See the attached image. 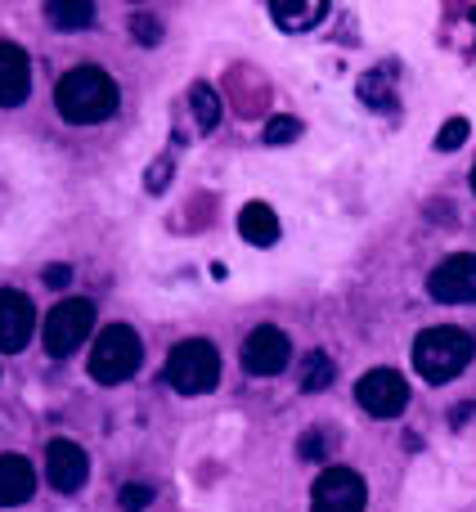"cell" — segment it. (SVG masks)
I'll list each match as a JSON object with an SVG mask.
<instances>
[{
	"instance_id": "e0dca14e",
	"label": "cell",
	"mask_w": 476,
	"mask_h": 512,
	"mask_svg": "<svg viewBox=\"0 0 476 512\" xmlns=\"http://www.w3.org/2000/svg\"><path fill=\"white\" fill-rule=\"evenodd\" d=\"M189 113H194L198 131H216V122H221V95H216L207 81H194V90H189Z\"/></svg>"
},
{
	"instance_id": "30bf717a",
	"label": "cell",
	"mask_w": 476,
	"mask_h": 512,
	"mask_svg": "<svg viewBox=\"0 0 476 512\" xmlns=\"http://www.w3.org/2000/svg\"><path fill=\"white\" fill-rule=\"evenodd\" d=\"M45 477H50V486L59 490V495H77L90 477L86 450H81L77 441H68V436L50 441V450H45Z\"/></svg>"
},
{
	"instance_id": "6da1fadb",
	"label": "cell",
	"mask_w": 476,
	"mask_h": 512,
	"mask_svg": "<svg viewBox=\"0 0 476 512\" xmlns=\"http://www.w3.org/2000/svg\"><path fill=\"white\" fill-rule=\"evenodd\" d=\"M54 104L68 122L77 126H90V122H104V117L117 113V81L108 77L104 68H72L59 77L54 86Z\"/></svg>"
},
{
	"instance_id": "52a82bcc",
	"label": "cell",
	"mask_w": 476,
	"mask_h": 512,
	"mask_svg": "<svg viewBox=\"0 0 476 512\" xmlns=\"http://www.w3.org/2000/svg\"><path fill=\"white\" fill-rule=\"evenodd\" d=\"M355 400H360V409L373 418H396V414H405V405H409V382H405V373H396V369H369L355 382Z\"/></svg>"
},
{
	"instance_id": "5b68a950",
	"label": "cell",
	"mask_w": 476,
	"mask_h": 512,
	"mask_svg": "<svg viewBox=\"0 0 476 512\" xmlns=\"http://www.w3.org/2000/svg\"><path fill=\"white\" fill-rule=\"evenodd\" d=\"M90 328H95V306H90L86 297L59 301V306L50 310V319H45V355L68 360L72 351H81V342L90 337Z\"/></svg>"
},
{
	"instance_id": "44dd1931",
	"label": "cell",
	"mask_w": 476,
	"mask_h": 512,
	"mask_svg": "<svg viewBox=\"0 0 476 512\" xmlns=\"http://www.w3.org/2000/svg\"><path fill=\"white\" fill-rule=\"evenodd\" d=\"M297 135H301L297 117H270V122H265V131H261V140L265 144H292Z\"/></svg>"
},
{
	"instance_id": "5bb4252c",
	"label": "cell",
	"mask_w": 476,
	"mask_h": 512,
	"mask_svg": "<svg viewBox=\"0 0 476 512\" xmlns=\"http://www.w3.org/2000/svg\"><path fill=\"white\" fill-rule=\"evenodd\" d=\"M270 18L279 32H310L328 18V0H270Z\"/></svg>"
},
{
	"instance_id": "ac0fdd59",
	"label": "cell",
	"mask_w": 476,
	"mask_h": 512,
	"mask_svg": "<svg viewBox=\"0 0 476 512\" xmlns=\"http://www.w3.org/2000/svg\"><path fill=\"white\" fill-rule=\"evenodd\" d=\"M333 378H337V369H333V360H328L324 351H310V355H301V369H297L301 391H324Z\"/></svg>"
},
{
	"instance_id": "cb8c5ba5",
	"label": "cell",
	"mask_w": 476,
	"mask_h": 512,
	"mask_svg": "<svg viewBox=\"0 0 476 512\" xmlns=\"http://www.w3.org/2000/svg\"><path fill=\"white\" fill-rule=\"evenodd\" d=\"M167 180H171V162H167V158H162V162H158V167H153V171H149V176H144V185H149V189H162V185H167Z\"/></svg>"
},
{
	"instance_id": "ffe728a7",
	"label": "cell",
	"mask_w": 476,
	"mask_h": 512,
	"mask_svg": "<svg viewBox=\"0 0 476 512\" xmlns=\"http://www.w3.org/2000/svg\"><path fill=\"white\" fill-rule=\"evenodd\" d=\"M328 445H333V432H324V427H310V432H301L297 454H301V459H310V463H319L328 454Z\"/></svg>"
},
{
	"instance_id": "d4e9b609",
	"label": "cell",
	"mask_w": 476,
	"mask_h": 512,
	"mask_svg": "<svg viewBox=\"0 0 476 512\" xmlns=\"http://www.w3.org/2000/svg\"><path fill=\"white\" fill-rule=\"evenodd\" d=\"M68 279H72L68 265H50V270H45V283H50V288H63Z\"/></svg>"
},
{
	"instance_id": "603a6c76",
	"label": "cell",
	"mask_w": 476,
	"mask_h": 512,
	"mask_svg": "<svg viewBox=\"0 0 476 512\" xmlns=\"http://www.w3.org/2000/svg\"><path fill=\"white\" fill-rule=\"evenodd\" d=\"M131 32H135V41H140V45H158L162 41V23L153 14H135L131 18Z\"/></svg>"
},
{
	"instance_id": "277c9868",
	"label": "cell",
	"mask_w": 476,
	"mask_h": 512,
	"mask_svg": "<svg viewBox=\"0 0 476 512\" xmlns=\"http://www.w3.org/2000/svg\"><path fill=\"white\" fill-rule=\"evenodd\" d=\"M167 382L180 391V396H207L221 382V355H216L212 342L194 337V342H180L167 360Z\"/></svg>"
},
{
	"instance_id": "7402d4cb",
	"label": "cell",
	"mask_w": 476,
	"mask_h": 512,
	"mask_svg": "<svg viewBox=\"0 0 476 512\" xmlns=\"http://www.w3.org/2000/svg\"><path fill=\"white\" fill-rule=\"evenodd\" d=\"M149 504H153V486H144V481L122 486V512H144Z\"/></svg>"
},
{
	"instance_id": "484cf974",
	"label": "cell",
	"mask_w": 476,
	"mask_h": 512,
	"mask_svg": "<svg viewBox=\"0 0 476 512\" xmlns=\"http://www.w3.org/2000/svg\"><path fill=\"white\" fill-rule=\"evenodd\" d=\"M472 194H476V167H472Z\"/></svg>"
},
{
	"instance_id": "7a4b0ae2",
	"label": "cell",
	"mask_w": 476,
	"mask_h": 512,
	"mask_svg": "<svg viewBox=\"0 0 476 512\" xmlns=\"http://www.w3.org/2000/svg\"><path fill=\"white\" fill-rule=\"evenodd\" d=\"M472 355H476V342H472L468 328L436 324V328H423V333H418L414 369H418V378H427V382H436V387H441V382L459 378V373L468 369Z\"/></svg>"
},
{
	"instance_id": "9a60e30c",
	"label": "cell",
	"mask_w": 476,
	"mask_h": 512,
	"mask_svg": "<svg viewBox=\"0 0 476 512\" xmlns=\"http://www.w3.org/2000/svg\"><path fill=\"white\" fill-rule=\"evenodd\" d=\"M238 234H243L252 248H274V243H279V216L265 203H247L243 212H238Z\"/></svg>"
},
{
	"instance_id": "8fae6325",
	"label": "cell",
	"mask_w": 476,
	"mask_h": 512,
	"mask_svg": "<svg viewBox=\"0 0 476 512\" xmlns=\"http://www.w3.org/2000/svg\"><path fill=\"white\" fill-rule=\"evenodd\" d=\"M36 328V310L27 301V292H14V288H0V351H23L27 337Z\"/></svg>"
},
{
	"instance_id": "ba28073f",
	"label": "cell",
	"mask_w": 476,
	"mask_h": 512,
	"mask_svg": "<svg viewBox=\"0 0 476 512\" xmlns=\"http://www.w3.org/2000/svg\"><path fill=\"white\" fill-rule=\"evenodd\" d=\"M288 360H292V342H288V333H283V328L261 324V328H252V333H247V342H243V369L247 373L270 378V373L288 369Z\"/></svg>"
},
{
	"instance_id": "d6986e66",
	"label": "cell",
	"mask_w": 476,
	"mask_h": 512,
	"mask_svg": "<svg viewBox=\"0 0 476 512\" xmlns=\"http://www.w3.org/2000/svg\"><path fill=\"white\" fill-rule=\"evenodd\" d=\"M468 135H472L468 117H450V122L436 131V149H441V153H454V149H463V144H468Z\"/></svg>"
},
{
	"instance_id": "8992f818",
	"label": "cell",
	"mask_w": 476,
	"mask_h": 512,
	"mask_svg": "<svg viewBox=\"0 0 476 512\" xmlns=\"http://www.w3.org/2000/svg\"><path fill=\"white\" fill-rule=\"evenodd\" d=\"M369 486L355 468H324L310 490V512H364Z\"/></svg>"
},
{
	"instance_id": "7c38bea8",
	"label": "cell",
	"mask_w": 476,
	"mask_h": 512,
	"mask_svg": "<svg viewBox=\"0 0 476 512\" xmlns=\"http://www.w3.org/2000/svg\"><path fill=\"white\" fill-rule=\"evenodd\" d=\"M32 90V63L14 41H0V108H18Z\"/></svg>"
},
{
	"instance_id": "4fadbf2b",
	"label": "cell",
	"mask_w": 476,
	"mask_h": 512,
	"mask_svg": "<svg viewBox=\"0 0 476 512\" xmlns=\"http://www.w3.org/2000/svg\"><path fill=\"white\" fill-rule=\"evenodd\" d=\"M36 495V472L23 454H0V508H18Z\"/></svg>"
},
{
	"instance_id": "9c48e42d",
	"label": "cell",
	"mask_w": 476,
	"mask_h": 512,
	"mask_svg": "<svg viewBox=\"0 0 476 512\" xmlns=\"http://www.w3.org/2000/svg\"><path fill=\"white\" fill-rule=\"evenodd\" d=\"M427 292L445 306H463V301H476V256L472 252H454L445 256L441 265L427 279Z\"/></svg>"
},
{
	"instance_id": "3957f363",
	"label": "cell",
	"mask_w": 476,
	"mask_h": 512,
	"mask_svg": "<svg viewBox=\"0 0 476 512\" xmlns=\"http://www.w3.org/2000/svg\"><path fill=\"white\" fill-rule=\"evenodd\" d=\"M144 364V346H140V333L126 324H108L99 333V342L90 346V378L99 387H117V382L135 378Z\"/></svg>"
},
{
	"instance_id": "2e32d148",
	"label": "cell",
	"mask_w": 476,
	"mask_h": 512,
	"mask_svg": "<svg viewBox=\"0 0 476 512\" xmlns=\"http://www.w3.org/2000/svg\"><path fill=\"white\" fill-rule=\"evenodd\" d=\"M45 18H50L59 32H77V27H90L95 5H90V0H45Z\"/></svg>"
}]
</instances>
